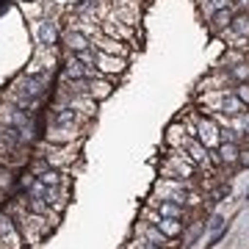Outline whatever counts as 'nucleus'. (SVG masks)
Segmentation results:
<instances>
[{
  "label": "nucleus",
  "mask_w": 249,
  "mask_h": 249,
  "mask_svg": "<svg viewBox=\"0 0 249 249\" xmlns=\"http://www.w3.org/2000/svg\"><path fill=\"white\" fill-rule=\"evenodd\" d=\"M230 31H235L238 36H249V14H235L230 22Z\"/></svg>",
  "instance_id": "25"
},
{
  "label": "nucleus",
  "mask_w": 249,
  "mask_h": 249,
  "mask_svg": "<svg viewBox=\"0 0 249 249\" xmlns=\"http://www.w3.org/2000/svg\"><path fill=\"white\" fill-rule=\"evenodd\" d=\"M36 31H39V45L42 47H53V42H55V28H53V22H39L36 25Z\"/></svg>",
  "instance_id": "24"
},
{
  "label": "nucleus",
  "mask_w": 249,
  "mask_h": 249,
  "mask_svg": "<svg viewBox=\"0 0 249 249\" xmlns=\"http://www.w3.org/2000/svg\"><path fill=\"white\" fill-rule=\"evenodd\" d=\"M100 31L106 36H111V39H119V42H133L136 39V28H130V25H124L122 19H103L100 22Z\"/></svg>",
  "instance_id": "15"
},
{
  "label": "nucleus",
  "mask_w": 249,
  "mask_h": 249,
  "mask_svg": "<svg viewBox=\"0 0 249 249\" xmlns=\"http://www.w3.org/2000/svg\"><path fill=\"white\" fill-rule=\"evenodd\" d=\"M47 83H50V75H28V72H22L19 78L11 80L9 86L31 100H42V94L47 91Z\"/></svg>",
  "instance_id": "4"
},
{
  "label": "nucleus",
  "mask_w": 249,
  "mask_h": 249,
  "mask_svg": "<svg viewBox=\"0 0 249 249\" xmlns=\"http://www.w3.org/2000/svg\"><path fill=\"white\" fill-rule=\"evenodd\" d=\"M155 227H158L166 238H180L183 235V219H169V216H160L158 222H155Z\"/></svg>",
  "instance_id": "20"
},
{
  "label": "nucleus",
  "mask_w": 249,
  "mask_h": 249,
  "mask_svg": "<svg viewBox=\"0 0 249 249\" xmlns=\"http://www.w3.org/2000/svg\"><path fill=\"white\" fill-rule=\"evenodd\" d=\"M133 235H139V238H144V241H150V244H155V247H160V249H175V247H178V244H175V238H166V235H163L155 224L144 222V219H139V222H136Z\"/></svg>",
  "instance_id": "7"
},
{
  "label": "nucleus",
  "mask_w": 249,
  "mask_h": 249,
  "mask_svg": "<svg viewBox=\"0 0 249 249\" xmlns=\"http://www.w3.org/2000/svg\"><path fill=\"white\" fill-rule=\"evenodd\" d=\"M196 3H199V11L205 14V19H211L216 11L230 9V6H232V0H196Z\"/></svg>",
  "instance_id": "22"
},
{
  "label": "nucleus",
  "mask_w": 249,
  "mask_h": 249,
  "mask_svg": "<svg viewBox=\"0 0 249 249\" xmlns=\"http://www.w3.org/2000/svg\"><path fill=\"white\" fill-rule=\"evenodd\" d=\"M0 127H17V130H22V133H28L31 139H34V130H36L34 114L0 100Z\"/></svg>",
  "instance_id": "3"
},
{
  "label": "nucleus",
  "mask_w": 249,
  "mask_h": 249,
  "mask_svg": "<svg viewBox=\"0 0 249 249\" xmlns=\"http://www.w3.org/2000/svg\"><path fill=\"white\" fill-rule=\"evenodd\" d=\"M80 147H83V142H72V144H50V142H45L42 150H39V155L47 158L50 169L67 172V169H72L75 160H80Z\"/></svg>",
  "instance_id": "2"
},
{
  "label": "nucleus",
  "mask_w": 249,
  "mask_h": 249,
  "mask_svg": "<svg viewBox=\"0 0 249 249\" xmlns=\"http://www.w3.org/2000/svg\"><path fill=\"white\" fill-rule=\"evenodd\" d=\"M211 155H213V163H219V166H238L241 160V144H232V142H222L216 150H211Z\"/></svg>",
  "instance_id": "14"
},
{
  "label": "nucleus",
  "mask_w": 249,
  "mask_h": 249,
  "mask_svg": "<svg viewBox=\"0 0 249 249\" xmlns=\"http://www.w3.org/2000/svg\"><path fill=\"white\" fill-rule=\"evenodd\" d=\"M11 186H14V169H9V166H3V163H0V188H3V191H9Z\"/></svg>",
  "instance_id": "27"
},
{
  "label": "nucleus",
  "mask_w": 249,
  "mask_h": 249,
  "mask_svg": "<svg viewBox=\"0 0 249 249\" xmlns=\"http://www.w3.org/2000/svg\"><path fill=\"white\" fill-rule=\"evenodd\" d=\"M86 130L80 124H47L45 142L50 144H72V142H86Z\"/></svg>",
  "instance_id": "5"
},
{
  "label": "nucleus",
  "mask_w": 249,
  "mask_h": 249,
  "mask_svg": "<svg viewBox=\"0 0 249 249\" xmlns=\"http://www.w3.org/2000/svg\"><path fill=\"white\" fill-rule=\"evenodd\" d=\"M70 186H47V194L42 196V199H47V202L53 205V211H58V213H64L67 211V205H70Z\"/></svg>",
  "instance_id": "17"
},
{
  "label": "nucleus",
  "mask_w": 249,
  "mask_h": 249,
  "mask_svg": "<svg viewBox=\"0 0 249 249\" xmlns=\"http://www.w3.org/2000/svg\"><path fill=\"white\" fill-rule=\"evenodd\" d=\"M91 47L100 50V53H108V55H119V58H127L130 55V42H119V39H111V36L100 34L91 39Z\"/></svg>",
  "instance_id": "10"
},
{
  "label": "nucleus",
  "mask_w": 249,
  "mask_h": 249,
  "mask_svg": "<svg viewBox=\"0 0 249 249\" xmlns=\"http://www.w3.org/2000/svg\"><path fill=\"white\" fill-rule=\"evenodd\" d=\"M53 106L75 108V111H80V114H86L89 119L97 114V100L89 97V94H64V91H58V94H55V103H53Z\"/></svg>",
  "instance_id": "6"
},
{
  "label": "nucleus",
  "mask_w": 249,
  "mask_h": 249,
  "mask_svg": "<svg viewBox=\"0 0 249 249\" xmlns=\"http://www.w3.org/2000/svg\"><path fill=\"white\" fill-rule=\"evenodd\" d=\"M235 83L230 78V70H222V67H216L208 78H202L196 83V91H216V89H232Z\"/></svg>",
  "instance_id": "13"
},
{
  "label": "nucleus",
  "mask_w": 249,
  "mask_h": 249,
  "mask_svg": "<svg viewBox=\"0 0 249 249\" xmlns=\"http://www.w3.org/2000/svg\"><path fill=\"white\" fill-rule=\"evenodd\" d=\"M61 42L67 45L70 53H80V50H89L91 47V39L86 34H80V31H64Z\"/></svg>",
  "instance_id": "19"
},
{
  "label": "nucleus",
  "mask_w": 249,
  "mask_h": 249,
  "mask_svg": "<svg viewBox=\"0 0 249 249\" xmlns=\"http://www.w3.org/2000/svg\"><path fill=\"white\" fill-rule=\"evenodd\" d=\"M196 172H199V166L186 150H166V158L160 160V178L188 180V178H196Z\"/></svg>",
  "instance_id": "1"
},
{
  "label": "nucleus",
  "mask_w": 249,
  "mask_h": 249,
  "mask_svg": "<svg viewBox=\"0 0 249 249\" xmlns=\"http://www.w3.org/2000/svg\"><path fill=\"white\" fill-rule=\"evenodd\" d=\"M188 130H186V122L180 119V122H172L166 127V136H163V144H166V150H186L188 144Z\"/></svg>",
  "instance_id": "16"
},
{
  "label": "nucleus",
  "mask_w": 249,
  "mask_h": 249,
  "mask_svg": "<svg viewBox=\"0 0 249 249\" xmlns=\"http://www.w3.org/2000/svg\"><path fill=\"white\" fill-rule=\"evenodd\" d=\"M232 9H222V11H216L213 17L208 19V28H211V34L213 36H219L224 31V28H230V22H232Z\"/></svg>",
  "instance_id": "21"
},
{
  "label": "nucleus",
  "mask_w": 249,
  "mask_h": 249,
  "mask_svg": "<svg viewBox=\"0 0 249 249\" xmlns=\"http://www.w3.org/2000/svg\"><path fill=\"white\" fill-rule=\"evenodd\" d=\"M50 124H80V127H89V116L75 111V108H64V106H53L50 108Z\"/></svg>",
  "instance_id": "12"
},
{
  "label": "nucleus",
  "mask_w": 249,
  "mask_h": 249,
  "mask_svg": "<svg viewBox=\"0 0 249 249\" xmlns=\"http://www.w3.org/2000/svg\"><path fill=\"white\" fill-rule=\"evenodd\" d=\"M196 139L208 147V150H216L219 144H222V127L213 122V116H199V122H196Z\"/></svg>",
  "instance_id": "8"
},
{
  "label": "nucleus",
  "mask_w": 249,
  "mask_h": 249,
  "mask_svg": "<svg viewBox=\"0 0 249 249\" xmlns=\"http://www.w3.org/2000/svg\"><path fill=\"white\" fill-rule=\"evenodd\" d=\"M232 91H235V97H238L241 103L249 108V80H247V83H235V86H232Z\"/></svg>",
  "instance_id": "28"
},
{
  "label": "nucleus",
  "mask_w": 249,
  "mask_h": 249,
  "mask_svg": "<svg viewBox=\"0 0 249 249\" xmlns=\"http://www.w3.org/2000/svg\"><path fill=\"white\" fill-rule=\"evenodd\" d=\"M75 58H78L80 64H86V67H97V50H94V47H89V50H80V53H75Z\"/></svg>",
  "instance_id": "26"
},
{
  "label": "nucleus",
  "mask_w": 249,
  "mask_h": 249,
  "mask_svg": "<svg viewBox=\"0 0 249 249\" xmlns=\"http://www.w3.org/2000/svg\"><path fill=\"white\" fill-rule=\"evenodd\" d=\"M244 111H247V106H244V103H241V100L235 97V91H232V94H227V100L222 103V111H219V114L238 116V114H244Z\"/></svg>",
  "instance_id": "23"
},
{
  "label": "nucleus",
  "mask_w": 249,
  "mask_h": 249,
  "mask_svg": "<svg viewBox=\"0 0 249 249\" xmlns=\"http://www.w3.org/2000/svg\"><path fill=\"white\" fill-rule=\"evenodd\" d=\"M55 67H58V55L53 47H39L34 61L28 64V75H50Z\"/></svg>",
  "instance_id": "9"
},
{
  "label": "nucleus",
  "mask_w": 249,
  "mask_h": 249,
  "mask_svg": "<svg viewBox=\"0 0 249 249\" xmlns=\"http://www.w3.org/2000/svg\"><path fill=\"white\" fill-rule=\"evenodd\" d=\"M111 91H114V80L106 78V75L89 80V97H94L97 103H100V100H108V97H111Z\"/></svg>",
  "instance_id": "18"
},
{
  "label": "nucleus",
  "mask_w": 249,
  "mask_h": 249,
  "mask_svg": "<svg viewBox=\"0 0 249 249\" xmlns=\"http://www.w3.org/2000/svg\"><path fill=\"white\" fill-rule=\"evenodd\" d=\"M97 70H100V75L116 80L119 75H124V70H127V58L108 55V53H100V50H97Z\"/></svg>",
  "instance_id": "11"
}]
</instances>
